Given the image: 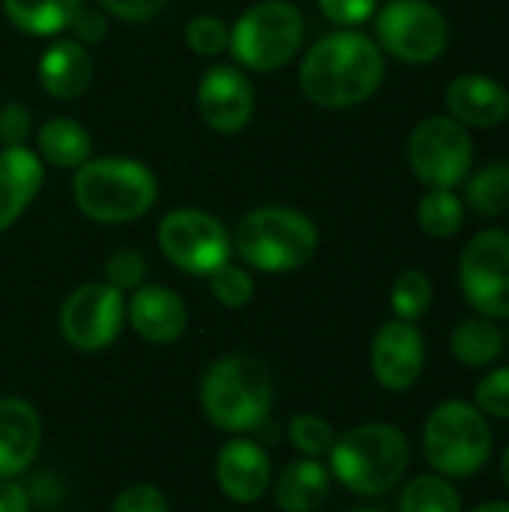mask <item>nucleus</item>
Wrapping results in <instances>:
<instances>
[{
  "label": "nucleus",
  "mask_w": 509,
  "mask_h": 512,
  "mask_svg": "<svg viewBox=\"0 0 509 512\" xmlns=\"http://www.w3.org/2000/svg\"><path fill=\"white\" fill-rule=\"evenodd\" d=\"M384 51L360 30H336L318 39L300 63V90L321 108H354L384 81Z\"/></svg>",
  "instance_id": "1"
},
{
  "label": "nucleus",
  "mask_w": 509,
  "mask_h": 512,
  "mask_svg": "<svg viewBox=\"0 0 509 512\" xmlns=\"http://www.w3.org/2000/svg\"><path fill=\"white\" fill-rule=\"evenodd\" d=\"M276 402L270 369L252 354H225L201 378V408L213 429L228 435L258 432Z\"/></svg>",
  "instance_id": "2"
},
{
  "label": "nucleus",
  "mask_w": 509,
  "mask_h": 512,
  "mask_svg": "<svg viewBox=\"0 0 509 512\" xmlns=\"http://www.w3.org/2000/svg\"><path fill=\"white\" fill-rule=\"evenodd\" d=\"M75 207L99 225H126L147 216L159 198L156 174L126 156L87 159L72 177Z\"/></svg>",
  "instance_id": "3"
},
{
  "label": "nucleus",
  "mask_w": 509,
  "mask_h": 512,
  "mask_svg": "<svg viewBox=\"0 0 509 512\" xmlns=\"http://www.w3.org/2000/svg\"><path fill=\"white\" fill-rule=\"evenodd\" d=\"M318 243V225L303 210L285 204L249 210L231 234V252L261 273H291L306 267L315 258Z\"/></svg>",
  "instance_id": "4"
},
{
  "label": "nucleus",
  "mask_w": 509,
  "mask_h": 512,
  "mask_svg": "<svg viewBox=\"0 0 509 512\" xmlns=\"http://www.w3.org/2000/svg\"><path fill=\"white\" fill-rule=\"evenodd\" d=\"M411 465L405 432L390 423H363L339 435L330 450V474L360 498H378L399 486Z\"/></svg>",
  "instance_id": "5"
},
{
  "label": "nucleus",
  "mask_w": 509,
  "mask_h": 512,
  "mask_svg": "<svg viewBox=\"0 0 509 512\" xmlns=\"http://www.w3.org/2000/svg\"><path fill=\"white\" fill-rule=\"evenodd\" d=\"M306 39V18L291 0H258L231 27L228 51L249 72H279Z\"/></svg>",
  "instance_id": "6"
},
{
  "label": "nucleus",
  "mask_w": 509,
  "mask_h": 512,
  "mask_svg": "<svg viewBox=\"0 0 509 512\" xmlns=\"http://www.w3.org/2000/svg\"><path fill=\"white\" fill-rule=\"evenodd\" d=\"M423 456L447 480L480 474L492 456V429L483 411L459 399L438 405L423 426Z\"/></svg>",
  "instance_id": "7"
},
{
  "label": "nucleus",
  "mask_w": 509,
  "mask_h": 512,
  "mask_svg": "<svg viewBox=\"0 0 509 512\" xmlns=\"http://www.w3.org/2000/svg\"><path fill=\"white\" fill-rule=\"evenodd\" d=\"M162 255L186 276H210L231 261V234L207 210L180 207L171 210L156 231Z\"/></svg>",
  "instance_id": "8"
},
{
  "label": "nucleus",
  "mask_w": 509,
  "mask_h": 512,
  "mask_svg": "<svg viewBox=\"0 0 509 512\" xmlns=\"http://www.w3.org/2000/svg\"><path fill=\"white\" fill-rule=\"evenodd\" d=\"M378 48L402 63H432L447 51L450 24L429 0H390L375 18Z\"/></svg>",
  "instance_id": "9"
},
{
  "label": "nucleus",
  "mask_w": 509,
  "mask_h": 512,
  "mask_svg": "<svg viewBox=\"0 0 509 512\" xmlns=\"http://www.w3.org/2000/svg\"><path fill=\"white\" fill-rule=\"evenodd\" d=\"M474 162L468 126L453 117H429L408 138V165L429 189L459 186Z\"/></svg>",
  "instance_id": "10"
},
{
  "label": "nucleus",
  "mask_w": 509,
  "mask_h": 512,
  "mask_svg": "<svg viewBox=\"0 0 509 512\" xmlns=\"http://www.w3.org/2000/svg\"><path fill=\"white\" fill-rule=\"evenodd\" d=\"M123 324L126 300L108 282H84L60 306V333L81 354L111 348Z\"/></svg>",
  "instance_id": "11"
},
{
  "label": "nucleus",
  "mask_w": 509,
  "mask_h": 512,
  "mask_svg": "<svg viewBox=\"0 0 509 512\" xmlns=\"http://www.w3.org/2000/svg\"><path fill=\"white\" fill-rule=\"evenodd\" d=\"M459 282L483 318H509V231H480L462 252Z\"/></svg>",
  "instance_id": "12"
},
{
  "label": "nucleus",
  "mask_w": 509,
  "mask_h": 512,
  "mask_svg": "<svg viewBox=\"0 0 509 512\" xmlns=\"http://www.w3.org/2000/svg\"><path fill=\"white\" fill-rule=\"evenodd\" d=\"M195 105L201 120L222 135H237L249 126L255 111V93L252 81L240 66L219 63L210 66L195 90Z\"/></svg>",
  "instance_id": "13"
},
{
  "label": "nucleus",
  "mask_w": 509,
  "mask_h": 512,
  "mask_svg": "<svg viewBox=\"0 0 509 512\" xmlns=\"http://www.w3.org/2000/svg\"><path fill=\"white\" fill-rule=\"evenodd\" d=\"M372 375L384 390L402 393L411 390L426 366V342L414 321L393 318L381 324V330L372 339Z\"/></svg>",
  "instance_id": "14"
},
{
  "label": "nucleus",
  "mask_w": 509,
  "mask_h": 512,
  "mask_svg": "<svg viewBox=\"0 0 509 512\" xmlns=\"http://www.w3.org/2000/svg\"><path fill=\"white\" fill-rule=\"evenodd\" d=\"M216 483L219 492L234 504H255L267 495L273 483L270 453L246 435L231 438L216 456Z\"/></svg>",
  "instance_id": "15"
},
{
  "label": "nucleus",
  "mask_w": 509,
  "mask_h": 512,
  "mask_svg": "<svg viewBox=\"0 0 509 512\" xmlns=\"http://www.w3.org/2000/svg\"><path fill=\"white\" fill-rule=\"evenodd\" d=\"M129 327L150 345H171L186 333L189 309L177 291L165 285H141L126 303Z\"/></svg>",
  "instance_id": "16"
},
{
  "label": "nucleus",
  "mask_w": 509,
  "mask_h": 512,
  "mask_svg": "<svg viewBox=\"0 0 509 512\" xmlns=\"http://www.w3.org/2000/svg\"><path fill=\"white\" fill-rule=\"evenodd\" d=\"M42 447V420L21 396L0 399V480L24 474Z\"/></svg>",
  "instance_id": "17"
},
{
  "label": "nucleus",
  "mask_w": 509,
  "mask_h": 512,
  "mask_svg": "<svg viewBox=\"0 0 509 512\" xmlns=\"http://www.w3.org/2000/svg\"><path fill=\"white\" fill-rule=\"evenodd\" d=\"M447 108L453 120L471 129H492L509 117V90L486 75H459L447 87Z\"/></svg>",
  "instance_id": "18"
},
{
  "label": "nucleus",
  "mask_w": 509,
  "mask_h": 512,
  "mask_svg": "<svg viewBox=\"0 0 509 512\" xmlns=\"http://www.w3.org/2000/svg\"><path fill=\"white\" fill-rule=\"evenodd\" d=\"M45 183V162L27 147L0 150V234L9 231L36 201Z\"/></svg>",
  "instance_id": "19"
},
{
  "label": "nucleus",
  "mask_w": 509,
  "mask_h": 512,
  "mask_svg": "<svg viewBox=\"0 0 509 512\" xmlns=\"http://www.w3.org/2000/svg\"><path fill=\"white\" fill-rule=\"evenodd\" d=\"M39 84L48 96L69 102L87 93L90 81H93V57L87 51V45L75 42V39H60L54 45H48L39 57Z\"/></svg>",
  "instance_id": "20"
},
{
  "label": "nucleus",
  "mask_w": 509,
  "mask_h": 512,
  "mask_svg": "<svg viewBox=\"0 0 509 512\" xmlns=\"http://www.w3.org/2000/svg\"><path fill=\"white\" fill-rule=\"evenodd\" d=\"M273 495L282 512H315L330 495V471L318 459H297L282 468L273 483Z\"/></svg>",
  "instance_id": "21"
},
{
  "label": "nucleus",
  "mask_w": 509,
  "mask_h": 512,
  "mask_svg": "<svg viewBox=\"0 0 509 512\" xmlns=\"http://www.w3.org/2000/svg\"><path fill=\"white\" fill-rule=\"evenodd\" d=\"M36 147H39V159L48 162L51 168H63V171H75L81 168L87 159H93V138L90 132L72 120V117H51L39 126L36 132Z\"/></svg>",
  "instance_id": "22"
},
{
  "label": "nucleus",
  "mask_w": 509,
  "mask_h": 512,
  "mask_svg": "<svg viewBox=\"0 0 509 512\" xmlns=\"http://www.w3.org/2000/svg\"><path fill=\"white\" fill-rule=\"evenodd\" d=\"M15 30L27 36H57L69 30L84 0H0Z\"/></svg>",
  "instance_id": "23"
},
{
  "label": "nucleus",
  "mask_w": 509,
  "mask_h": 512,
  "mask_svg": "<svg viewBox=\"0 0 509 512\" xmlns=\"http://www.w3.org/2000/svg\"><path fill=\"white\" fill-rule=\"evenodd\" d=\"M450 348L465 366H492L504 354V333L492 324V318H468L453 330Z\"/></svg>",
  "instance_id": "24"
},
{
  "label": "nucleus",
  "mask_w": 509,
  "mask_h": 512,
  "mask_svg": "<svg viewBox=\"0 0 509 512\" xmlns=\"http://www.w3.org/2000/svg\"><path fill=\"white\" fill-rule=\"evenodd\" d=\"M417 222L423 234L435 240H447L465 225V204L453 189H429L417 204Z\"/></svg>",
  "instance_id": "25"
},
{
  "label": "nucleus",
  "mask_w": 509,
  "mask_h": 512,
  "mask_svg": "<svg viewBox=\"0 0 509 512\" xmlns=\"http://www.w3.org/2000/svg\"><path fill=\"white\" fill-rule=\"evenodd\" d=\"M468 204L486 219L509 213V162H492L471 174L468 180Z\"/></svg>",
  "instance_id": "26"
},
{
  "label": "nucleus",
  "mask_w": 509,
  "mask_h": 512,
  "mask_svg": "<svg viewBox=\"0 0 509 512\" xmlns=\"http://www.w3.org/2000/svg\"><path fill=\"white\" fill-rule=\"evenodd\" d=\"M399 512H462V498L441 474H423L402 489Z\"/></svg>",
  "instance_id": "27"
},
{
  "label": "nucleus",
  "mask_w": 509,
  "mask_h": 512,
  "mask_svg": "<svg viewBox=\"0 0 509 512\" xmlns=\"http://www.w3.org/2000/svg\"><path fill=\"white\" fill-rule=\"evenodd\" d=\"M390 306L396 312V318L402 321H417L429 312L432 306V279L411 267L405 270L396 282H393V291H390Z\"/></svg>",
  "instance_id": "28"
},
{
  "label": "nucleus",
  "mask_w": 509,
  "mask_h": 512,
  "mask_svg": "<svg viewBox=\"0 0 509 512\" xmlns=\"http://www.w3.org/2000/svg\"><path fill=\"white\" fill-rule=\"evenodd\" d=\"M288 438H291L294 450H300L306 459L330 456V450H333V444H336L333 426H330L321 414H312V411H303V414L291 417V423H288Z\"/></svg>",
  "instance_id": "29"
},
{
  "label": "nucleus",
  "mask_w": 509,
  "mask_h": 512,
  "mask_svg": "<svg viewBox=\"0 0 509 512\" xmlns=\"http://www.w3.org/2000/svg\"><path fill=\"white\" fill-rule=\"evenodd\" d=\"M210 282V294L216 297V303H222L225 309H243L252 303L255 297V282H252V273L240 264H231L225 261L219 270H213L207 276Z\"/></svg>",
  "instance_id": "30"
},
{
  "label": "nucleus",
  "mask_w": 509,
  "mask_h": 512,
  "mask_svg": "<svg viewBox=\"0 0 509 512\" xmlns=\"http://www.w3.org/2000/svg\"><path fill=\"white\" fill-rule=\"evenodd\" d=\"M186 48L198 57H219L222 51H228L231 42V27L219 18V15H195L189 18L186 30H183Z\"/></svg>",
  "instance_id": "31"
},
{
  "label": "nucleus",
  "mask_w": 509,
  "mask_h": 512,
  "mask_svg": "<svg viewBox=\"0 0 509 512\" xmlns=\"http://www.w3.org/2000/svg\"><path fill=\"white\" fill-rule=\"evenodd\" d=\"M144 279H147V258L138 249H117L105 261V282L120 294L141 288Z\"/></svg>",
  "instance_id": "32"
},
{
  "label": "nucleus",
  "mask_w": 509,
  "mask_h": 512,
  "mask_svg": "<svg viewBox=\"0 0 509 512\" xmlns=\"http://www.w3.org/2000/svg\"><path fill=\"white\" fill-rule=\"evenodd\" d=\"M477 408L489 417L509 420V366L489 372L477 384Z\"/></svg>",
  "instance_id": "33"
},
{
  "label": "nucleus",
  "mask_w": 509,
  "mask_h": 512,
  "mask_svg": "<svg viewBox=\"0 0 509 512\" xmlns=\"http://www.w3.org/2000/svg\"><path fill=\"white\" fill-rule=\"evenodd\" d=\"M111 512H171V501L159 486L135 483L114 498Z\"/></svg>",
  "instance_id": "34"
},
{
  "label": "nucleus",
  "mask_w": 509,
  "mask_h": 512,
  "mask_svg": "<svg viewBox=\"0 0 509 512\" xmlns=\"http://www.w3.org/2000/svg\"><path fill=\"white\" fill-rule=\"evenodd\" d=\"M318 6L324 18L339 24L342 30H354L378 12V0H318Z\"/></svg>",
  "instance_id": "35"
},
{
  "label": "nucleus",
  "mask_w": 509,
  "mask_h": 512,
  "mask_svg": "<svg viewBox=\"0 0 509 512\" xmlns=\"http://www.w3.org/2000/svg\"><path fill=\"white\" fill-rule=\"evenodd\" d=\"M33 132V114L24 102H6L0 108V144L3 147H24Z\"/></svg>",
  "instance_id": "36"
},
{
  "label": "nucleus",
  "mask_w": 509,
  "mask_h": 512,
  "mask_svg": "<svg viewBox=\"0 0 509 512\" xmlns=\"http://www.w3.org/2000/svg\"><path fill=\"white\" fill-rule=\"evenodd\" d=\"M99 6L126 24H144L165 9V0H99Z\"/></svg>",
  "instance_id": "37"
},
{
  "label": "nucleus",
  "mask_w": 509,
  "mask_h": 512,
  "mask_svg": "<svg viewBox=\"0 0 509 512\" xmlns=\"http://www.w3.org/2000/svg\"><path fill=\"white\" fill-rule=\"evenodd\" d=\"M69 30L75 33V42H81V45H96V42H102V39H105V33H108V21H105V15H102L99 9H87V6H81V9L75 12V18H72Z\"/></svg>",
  "instance_id": "38"
},
{
  "label": "nucleus",
  "mask_w": 509,
  "mask_h": 512,
  "mask_svg": "<svg viewBox=\"0 0 509 512\" xmlns=\"http://www.w3.org/2000/svg\"><path fill=\"white\" fill-rule=\"evenodd\" d=\"M0 512H30V492L15 480H0Z\"/></svg>",
  "instance_id": "39"
},
{
  "label": "nucleus",
  "mask_w": 509,
  "mask_h": 512,
  "mask_svg": "<svg viewBox=\"0 0 509 512\" xmlns=\"http://www.w3.org/2000/svg\"><path fill=\"white\" fill-rule=\"evenodd\" d=\"M471 512H509V501H489V504H480Z\"/></svg>",
  "instance_id": "40"
},
{
  "label": "nucleus",
  "mask_w": 509,
  "mask_h": 512,
  "mask_svg": "<svg viewBox=\"0 0 509 512\" xmlns=\"http://www.w3.org/2000/svg\"><path fill=\"white\" fill-rule=\"evenodd\" d=\"M501 477H504V486L509 489V444L504 450V459H501Z\"/></svg>",
  "instance_id": "41"
},
{
  "label": "nucleus",
  "mask_w": 509,
  "mask_h": 512,
  "mask_svg": "<svg viewBox=\"0 0 509 512\" xmlns=\"http://www.w3.org/2000/svg\"><path fill=\"white\" fill-rule=\"evenodd\" d=\"M351 512H381V510H351Z\"/></svg>",
  "instance_id": "42"
}]
</instances>
